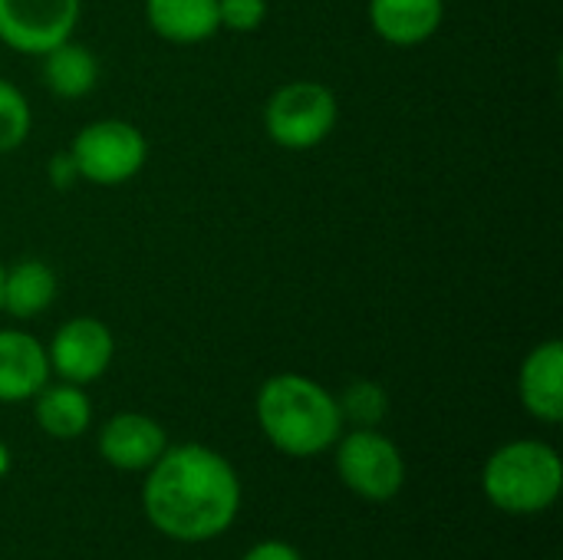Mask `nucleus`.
I'll return each mask as SVG.
<instances>
[{
	"mask_svg": "<svg viewBox=\"0 0 563 560\" xmlns=\"http://www.w3.org/2000/svg\"><path fill=\"white\" fill-rule=\"evenodd\" d=\"M148 521L175 541H211L231 528L241 508V482L228 459L205 446L165 449L142 492Z\"/></svg>",
	"mask_w": 563,
	"mask_h": 560,
	"instance_id": "1",
	"label": "nucleus"
},
{
	"mask_svg": "<svg viewBox=\"0 0 563 560\" xmlns=\"http://www.w3.org/2000/svg\"><path fill=\"white\" fill-rule=\"evenodd\" d=\"M264 436L287 455L310 459L327 452L343 429L340 403L313 380L297 373L271 376L257 393Z\"/></svg>",
	"mask_w": 563,
	"mask_h": 560,
	"instance_id": "2",
	"label": "nucleus"
},
{
	"mask_svg": "<svg viewBox=\"0 0 563 560\" xmlns=\"http://www.w3.org/2000/svg\"><path fill=\"white\" fill-rule=\"evenodd\" d=\"M482 485L495 508L508 515H538L561 495V455L544 442H511L488 459Z\"/></svg>",
	"mask_w": 563,
	"mask_h": 560,
	"instance_id": "3",
	"label": "nucleus"
},
{
	"mask_svg": "<svg viewBox=\"0 0 563 560\" xmlns=\"http://www.w3.org/2000/svg\"><path fill=\"white\" fill-rule=\"evenodd\" d=\"M336 122V99L320 83H287L280 86L267 109V135L284 149H313L320 145Z\"/></svg>",
	"mask_w": 563,
	"mask_h": 560,
	"instance_id": "4",
	"label": "nucleus"
},
{
	"mask_svg": "<svg viewBox=\"0 0 563 560\" xmlns=\"http://www.w3.org/2000/svg\"><path fill=\"white\" fill-rule=\"evenodd\" d=\"M145 139L132 122L102 119L76 135L69 158L79 178H89L96 185H119L145 165Z\"/></svg>",
	"mask_w": 563,
	"mask_h": 560,
	"instance_id": "5",
	"label": "nucleus"
},
{
	"mask_svg": "<svg viewBox=\"0 0 563 560\" xmlns=\"http://www.w3.org/2000/svg\"><path fill=\"white\" fill-rule=\"evenodd\" d=\"M336 469L343 485L366 502H389L402 492L406 482V462L399 449L369 429H360L340 442Z\"/></svg>",
	"mask_w": 563,
	"mask_h": 560,
	"instance_id": "6",
	"label": "nucleus"
},
{
	"mask_svg": "<svg viewBox=\"0 0 563 560\" xmlns=\"http://www.w3.org/2000/svg\"><path fill=\"white\" fill-rule=\"evenodd\" d=\"M79 20V0H0V40L20 53H49Z\"/></svg>",
	"mask_w": 563,
	"mask_h": 560,
	"instance_id": "7",
	"label": "nucleus"
},
{
	"mask_svg": "<svg viewBox=\"0 0 563 560\" xmlns=\"http://www.w3.org/2000/svg\"><path fill=\"white\" fill-rule=\"evenodd\" d=\"M112 353H115V343H112L109 327L92 317H76L56 330L46 360L66 383L82 386V383L99 380L109 370Z\"/></svg>",
	"mask_w": 563,
	"mask_h": 560,
	"instance_id": "8",
	"label": "nucleus"
},
{
	"mask_svg": "<svg viewBox=\"0 0 563 560\" xmlns=\"http://www.w3.org/2000/svg\"><path fill=\"white\" fill-rule=\"evenodd\" d=\"M165 449H168L165 429L142 413H122V416L109 419L102 436H99L102 459L122 472L152 469Z\"/></svg>",
	"mask_w": 563,
	"mask_h": 560,
	"instance_id": "9",
	"label": "nucleus"
},
{
	"mask_svg": "<svg viewBox=\"0 0 563 560\" xmlns=\"http://www.w3.org/2000/svg\"><path fill=\"white\" fill-rule=\"evenodd\" d=\"M49 360L43 347L20 330H0V403H23L46 386Z\"/></svg>",
	"mask_w": 563,
	"mask_h": 560,
	"instance_id": "10",
	"label": "nucleus"
},
{
	"mask_svg": "<svg viewBox=\"0 0 563 560\" xmlns=\"http://www.w3.org/2000/svg\"><path fill=\"white\" fill-rule=\"evenodd\" d=\"M521 403L541 422L563 419V347L548 340L521 366Z\"/></svg>",
	"mask_w": 563,
	"mask_h": 560,
	"instance_id": "11",
	"label": "nucleus"
},
{
	"mask_svg": "<svg viewBox=\"0 0 563 560\" xmlns=\"http://www.w3.org/2000/svg\"><path fill=\"white\" fill-rule=\"evenodd\" d=\"M369 20L383 40L396 46H416L439 30L442 0H373Z\"/></svg>",
	"mask_w": 563,
	"mask_h": 560,
	"instance_id": "12",
	"label": "nucleus"
},
{
	"mask_svg": "<svg viewBox=\"0 0 563 560\" xmlns=\"http://www.w3.org/2000/svg\"><path fill=\"white\" fill-rule=\"evenodd\" d=\"M148 23L172 43H201L218 33V0H148Z\"/></svg>",
	"mask_w": 563,
	"mask_h": 560,
	"instance_id": "13",
	"label": "nucleus"
},
{
	"mask_svg": "<svg viewBox=\"0 0 563 560\" xmlns=\"http://www.w3.org/2000/svg\"><path fill=\"white\" fill-rule=\"evenodd\" d=\"M56 297V274L43 261H20L3 277V310L26 320L43 314Z\"/></svg>",
	"mask_w": 563,
	"mask_h": 560,
	"instance_id": "14",
	"label": "nucleus"
},
{
	"mask_svg": "<svg viewBox=\"0 0 563 560\" xmlns=\"http://www.w3.org/2000/svg\"><path fill=\"white\" fill-rule=\"evenodd\" d=\"M92 419V406L79 386H53L36 396V422L53 439H76L86 432Z\"/></svg>",
	"mask_w": 563,
	"mask_h": 560,
	"instance_id": "15",
	"label": "nucleus"
},
{
	"mask_svg": "<svg viewBox=\"0 0 563 560\" xmlns=\"http://www.w3.org/2000/svg\"><path fill=\"white\" fill-rule=\"evenodd\" d=\"M43 56H46L43 76H46V86H49L53 96L79 99V96H86L96 86L99 66H96V59H92V53L86 46H76V43L66 40V43L53 46Z\"/></svg>",
	"mask_w": 563,
	"mask_h": 560,
	"instance_id": "16",
	"label": "nucleus"
},
{
	"mask_svg": "<svg viewBox=\"0 0 563 560\" xmlns=\"http://www.w3.org/2000/svg\"><path fill=\"white\" fill-rule=\"evenodd\" d=\"M26 132H30V106L13 83L0 79V155L23 145Z\"/></svg>",
	"mask_w": 563,
	"mask_h": 560,
	"instance_id": "17",
	"label": "nucleus"
},
{
	"mask_svg": "<svg viewBox=\"0 0 563 560\" xmlns=\"http://www.w3.org/2000/svg\"><path fill=\"white\" fill-rule=\"evenodd\" d=\"M386 393L376 386V383H353L340 403V413L363 422V426H373L386 416Z\"/></svg>",
	"mask_w": 563,
	"mask_h": 560,
	"instance_id": "18",
	"label": "nucleus"
},
{
	"mask_svg": "<svg viewBox=\"0 0 563 560\" xmlns=\"http://www.w3.org/2000/svg\"><path fill=\"white\" fill-rule=\"evenodd\" d=\"M267 0H218V20L234 33H251L264 23Z\"/></svg>",
	"mask_w": 563,
	"mask_h": 560,
	"instance_id": "19",
	"label": "nucleus"
},
{
	"mask_svg": "<svg viewBox=\"0 0 563 560\" xmlns=\"http://www.w3.org/2000/svg\"><path fill=\"white\" fill-rule=\"evenodd\" d=\"M244 560H300V554L284 541H261L257 548L244 554Z\"/></svg>",
	"mask_w": 563,
	"mask_h": 560,
	"instance_id": "20",
	"label": "nucleus"
},
{
	"mask_svg": "<svg viewBox=\"0 0 563 560\" xmlns=\"http://www.w3.org/2000/svg\"><path fill=\"white\" fill-rule=\"evenodd\" d=\"M73 178H79V172H76L73 158H69V155H66V158H63V155H56V158H53V182L63 188V185H69Z\"/></svg>",
	"mask_w": 563,
	"mask_h": 560,
	"instance_id": "21",
	"label": "nucleus"
},
{
	"mask_svg": "<svg viewBox=\"0 0 563 560\" xmlns=\"http://www.w3.org/2000/svg\"><path fill=\"white\" fill-rule=\"evenodd\" d=\"M10 469V452H7V446H0V475Z\"/></svg>",
	"mask_w": 563,
	"mask_h": 560,
	"instance_id": "22",
	"label": "nucleus"
},
{
	"mask_svg": "<svg viewBox=\"0 0 563 560\" xmlns=\"http://www.w3.org/2000/svg\"><path fill=\"white\" fill-rule=\"evenodd\" d=\"M3 277H7V271H3V264H0V310H3Z\"/></svg>",
	"mask_w": 563,
	"mask_h": 560,
	"instance_id": "23",
	"label": "nucleus"
}]
</instances>
